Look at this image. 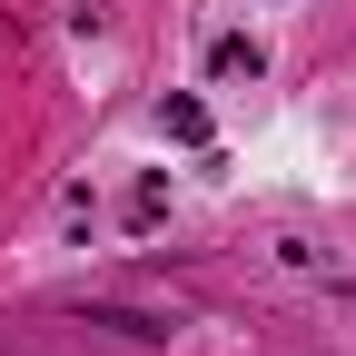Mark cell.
Segmentation results:
<instances>
[{
	"label": "cell",
	"instance_id": "obj_2",
	"mask_svg": "<svg viewBox=\"0 0 356 356\" xmlns=\"http://www.w3.org/2000/svg\"><path fill=\"white\" fill-rule=\"evenodd\" d=\"M159 129L188 139V149H208V109H198V99H159Z\"/></svg>",
	"mask_w": 356,
	"mask_h": 356
},
{
	"label": "cell",
	"instance_id": "obj_1",
	"mask_svg": "<svg viewBox=\"0 0 356 356\" xmlns=\"http://www.w3.org/2000/svg\"><path fill=\"white\" fill-rule=\"evenodd\" d=\"M208 70H218V79H257V70H267V50H257V40H218Z\"/></svg>",
	"mask_w": 356,
	"mask_h": 356
},
{
	"label": "cell",
	"instance_id": "obj_3",
	"mask_svg": "<svg viewBox=\"0 0 356 356\" xmlns=\"http://www.w3.org/2000/svg\"><path fill=\"white\" fill-rule=\"evenodd\" d=\"M168 218V178H139V188H129V228H159Z\"/></svg>",
	"mask_w": 356,
	"mask_h": 356
}]
</instances>
